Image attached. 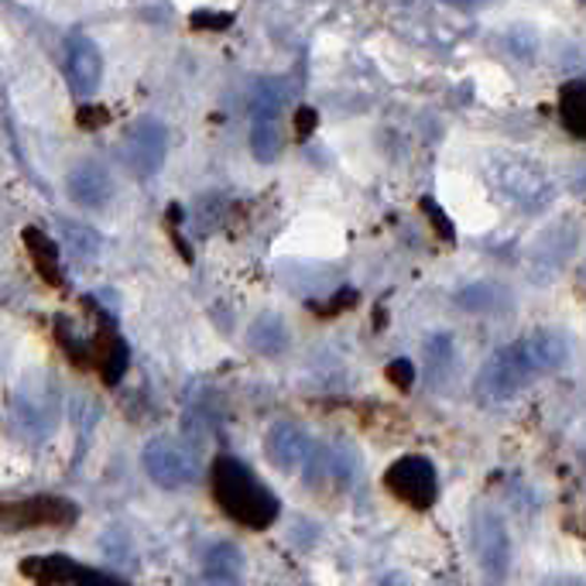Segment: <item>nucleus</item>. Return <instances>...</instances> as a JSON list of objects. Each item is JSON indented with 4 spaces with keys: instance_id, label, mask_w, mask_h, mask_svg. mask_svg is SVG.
Masks as SVG:
<instances>
[{
    "instance_id": "obj_9",
    "label": "nucleus",
    "mask_w": 586,
    "mask_h": 586,
    "mask_svg": "<svg viewBox=\"0 0 586 586\" xmlns=\"http://www.w3.org/2000/svg\"><path fill=\"white\" fill-rule=\"evenodd\" d=\"M384 484L398 501H405L412 508H428L440 493L436 467L425 456H401L398 463H391Z\"/></svg>"
},
{
    "instance_id": "obj_18",
    "label": "nucleus",
    "mask_w": 586,
    "mask_h": 586,
    "mask_svg": "<svg viewBox=\"0 0 586 586\" xmlns=\"http://www.w3.org/2000/svg\"><path fill=\"white\" fill-rule=\"evenodd\" d=\"M247 344H251L258 354L264 357H278L289 350V326L282 316L264 313L251 323V333H247Z\"/></svg>"
},
{
    "instance_id": "obj_17",
    "label": "nucleus",
    "mask_w": 586,
    "mask_h": 586,
    "mask_svg": "<svg viewBox=\"0 0 586 586\" xmlns=\"http://www.w3.org/2000/svg\"><path fill=\"white\" fill-rule=\"evenodd\" d=\"M203 576L209 583H237L243 576V555L230 542H216L203 555Z\"/></svg>"
},
{
    "instance_id": "obj_19",
    "label": "nucleus",
    "mask_w": 586,
    "mask_h": 586,
    "mask_svg": "<svg viewBox=\"0 0 586 586\" xmlns=\"http://www.w3.org/2000/svg\"><path fill=\"white\" fill-rule=\"evenodd\" d=\"M123 367H128V347L120 344V339L110 333L100 339V370H104V381H120L123 378Z\"/></svg>"
},
{
    "instance_id": "obj_14",
    "label": "nucleus",
    "mask_w": 586,
    "mask_h": 586,
    "mask_svg": "<svg viewBox=\"0 0 586 586\" xmlns=\"http://www.w3.org/2000/svg\"><path fill=\"white\" fill-rule=\"evenodd\" d=\"M521 350L529 357L535 378L555 375L560 367H566L569 360V339L560 329H532L521 336Z\"/></svg>"
},
{
    "instance_id": "obj_26",
    "label": "nucleus",
    "mask_w": 586,
    "mask_h": 586,
    "mask_svg": "<svg viewBox=\"0 0 586 586\" xmlns=\"http://www.w3.org/2000/svg\"><path fill=\"white\" fill-rule=\"evenodd\" d=\"M573 189H576L579 196H586V169H583L579 175H573Z\"/></svg>"
},
{
    "instance_id": "obj_6",
    "label": "nucleus",
    "mask_w": 586,
    "mask_h": 586,
    "mask_svg": "<svg viewBox=\"0 0 586 586\" xmlns=\"http://www.w3.org/2000/svg\"><path fill=\"white\" fill-rule=\"evenodd\" d=\"M474 552L487 579L501 583L511 573V535L498 508L480 504L474 511Z\"/></svg>"
},
{
    "instance_id": "obj_25",
    "label": "nucleus",
    "mask_w": 586,
    "mask_h": 586,
    "mask_svg": "<svg viewBox=\"0 0 586 586\" xmlns=\"http://www.w3.org/2000/svg\"><path fill=\"white\" fill-rule=\"evenodd\" d=\"M443 4H453V8H480L487 0H443Z\"/></svg>"
},
{
    "instance_id": "obj_15",
    "label": "nucleus",
    "mask_w": 586,
    "mask_h": 586,
    "mask_svg": "<svg viewBox=\"0 0 586 586\" xmlns=\"http://www.w3.org/2000/svg\"><path fill=\"white\" fill-rule=\"evenodd\" d=\"M264 449L278 470L295 474V470H302V463H305L308 449H313V443H308V436L295 422H274V428L264 440Z\"/></svg>"
},
{
    "instance_id": "obj_21",
    "label": "nucleus",
    "mask_w": 586,
    "mask_h": 586,
    "mask_svg": "<svg viewBox=\"0 0 586 586\" xmlns=\"http://www.w3.org/2000/svg\"><path fill=\"white\" fill-rule=\"evenodd\" d=\"M456 302L467 308V313H487V308L493 305V285L490 282H477L470 289H463L456 295Z\"/></svg>"
},
{
    "instance_id": "obj_20",
    "label": "nucleus",
    "mask_w": 586,
    "mask_h": 586,
    "mask_svg": "<svg viewBox=\"0 0 586 586\" xmlns=\"http://www.w3.org/2000/svg\"><path fill=\"white\" fill-rule=\"evenodd\" d=\"M329 474L344 484V487H350L354 484V477L360 474V456L350 449V446H336V449H329Z\"/></svg>"
},
{
    "instance_id": "obj_23",
    "label": "nucleus",
    "mask_w": 586,
    "mask_h": 586,
    "mask_svg": "<svg viewBox=\"0 0 586 586\" xmlns=\"http://www.w3.org/2000/svg\"><path fill=\"white\" fill-rule=\"evenodd\" d=\"M66 237H69V243H73V254H76V258H89L93 251H97V237L86 234V230H83V237H79V227H73V224H66Z\"/></svg>"
},
{
    "instance_id": "obj_22",
    "label": "nucleus",
    "mask_w": 586,
    "mask_h": 586,
    "mask_svg": "<svg viewBox=\"0 0 586 586\" xmlns=\"http://www.w3.org/2000/svg\"><path fill=\"white\" fill-rule=\"evenodd\" d=\"M24 240L31 243V251H35V264H39V271L48 278V282H58V268H52V264H48V258H52V243H48V240H45L35 227H28Z\"/></svg>"
},
{
    "instance_id": "obj_16",
    "label": "nucleus",
    "mask_w": 586,
    "mask_h": 586,
    "mask_svg": "<svg viewBox=\"0 0 586 586\" xmlns=\"http://www.w3.org/2000/svg\"><path fill=\"white\" fill-rule=\"evenodd\" d=\"M422 357H425V378L436 384V388H446V381L456 375V367H459L456 336L449 329L432 333L425 344H422Z\"/></svg>"
},
{
    "instance_id": "obj_5",
    "label": "nucleus",
    "mask_w": 586,
    "mask_h": 586,
    "mask_svg": "<svg viewBox=\"0 0 586 586\" xmlns=\"http://www.w3.org/2000/svg\"><path fill=\"white\" fill-rule=\"evenodd\" d=\"M282 86L274 79H261L251 93V151L264 165L282 154Z\"/></svg>"
},
{
    "instance_id": "obj_4",
    "label": "nucleus",
    "mask_w": 586,
    "mask_h": 586,
    "mask_svg": "<svg viewBox=\"0 0 586 586\" xmlns=\"http://www.w3.org/2000/svg\"><path fill=\"white\" fill-rule=\"evenodd\" d=\"M576 247H579V224L573 216H563V220L549 224L529 251V274L535 285H552L555 278L563 274V268L576 258Z\"/></svg>"
},
{
    "instance_id": "obj_12",
    "label": "nucleus",
    "mask_w": 586,
    "mask_h": 586,
    "mask_svg": "<svg viewBox=\"0 0 586 586\" xmlns=\"http://www.w3.org/2000/svg\"><path fill=\"white\" fill-rule=\"evenodd\" d=\"M21 573L35 583H117L113 573H100V569H86L76 566L69 555H31V560L21 563Z\"/></svg>"
},
{
    "instance_id": "obj_2",
    "label": "nucleus",
    "mask_w": 586,
    "mask_h": 586,
    "mask_svg": "<svg viewBox=\"0 0 586 586\" xmlns=\"http://www.w3.org/2000/svg\"><path fill=\"white\" fill-rule=\"evenodd\" d=\"M213 493L220 508L247 529H268L278 518V498L234 456L213 463Z\"/></svg>"
},
{
    "instance_id": "obj_27",
    "label": "nucleus",
    "mask_w": 586,
    "mask_h": 586,
    "mask_svg": "<svg viewBox=\"0 0 586 586\" xmlns=\"http://www.w3.org/2000/svg\"><path fill=\"white\" fill-rule=\"evenodd\" d=\"M579 292H586V264L579 268Z\"/></svg>"
},
{
    "instance_id": "obj_13",
    "label": "nucleus",
    "mask_w": 586,
    "mask_h": 586,
    "mask_svg": "<svg viewBox=\"0 0 586 586\" xmlns=\"http://www.w3.org/2000/svg\"><path fill=\"white\" fill-rule=\"evenodd\" d=\"M69 199L83 209H104L113 199V178L100 162H79L66 178Z\"/></svg>"
},
{
    "instance_id": "obj_10",
    "label": "nucleus",
    "mask_w": 586,
    "mask_h": 586,
    "mask_svg": "<svg viewBox=\"0 0 586 586\" xmlns=\"http://www.w3.org/2000/svg\"><path fill=\"white\" fill-rule=\"evenodd\" d=\"M76 508L62 498H31V501H8L0 504V524L8 529H35V524H73Z\"/></svg>"
},
{
    "instance_id": "obj_24",
    "label": "nucleus",
    "mask_w": 586,
    "mask_h": 586,
    "mask_svg": "<svg viewBox=\"0 0 586 586\" xmlns=\"http://www.w3.org/2000/svg\"><path fill=\"white\" fill-rule=\"evenodd\" d=\"M388 375H391V381L401 384V388H412V381H415V370H412L409 360H391Z\"/></svg>"
},
{
    "instance_id": "obj_8",
    "label": "nucleus",
    "mask_w": 586,
    "mask_h": 586,
    "mask_svg": "<svg viewBox=\"0 0 586 586\" xmlns=\"http://www.w3.org/2000/svg\"><path fill=\"white\" fill-rule=\"evenodd\" d=\"M144 470L154 484L165 487V490H182V487L199 480L196 456L175 440H151L144 446Z\"/></svg>"
},
{
    "instance_id": "obj_7",
    "label": "nucleus",
    "mask_w": 586,
    "mask_h": 586,
    "mask_svg": "<svg viewBox=\"0 0 586 586\" xmlns=\"http://www.w3.org/2000/svg\"><path fill=\"white\" fill-rule=\"evenodd\" d=\"M120 151H123V165L131 169V175L138 178L159 175V169L169 159V128L154 117H141L123 131Z\"/></svg>"
},
{
    "instance_id": "obj_28",
    "label": "nucleus",
    "mask_w": 586,
    "mask_h": 586,
    "mask_svg": "<svg viewBox=\"0 0 586 586\" xmlns=\"http://www.w3.org/2000/svg\"><path fill=\"white\" fill-rule=\"evenodd\" d=\"M583 459H586V443H583Z\"/></svg>"
},
{
    "instance_id": "obj_3",
    "label": "nucleus",
    "mask_w": 586,
    "mask_h": 586,
    "mask_svg": "<svg viewBox=\"0 0 586 586\" xmlns=\"http://www.w3.org/2000/svg\"><path fill=\"white\" fill-rule=\"evenodd\" d=\"M532 381H535V370L521 350V339H514V344L490 354V360L480 367L474 391L484 405H504V401L518 398Z\"/></svg>"
},
{
    "instance_id": "obj_1",
    "label": "nucleus",
    "mask_w": 586,
    "mask_h": 586,
    "mask_svg": "<svg viewBox=\"0 0 586 586\" xmlns=\"http://www.w3.org/2000/svg\"><path fill=\"white\" fill-rule=\"evenodd\" d=\"M484 178L504 206L539 216L555 203V182L542 162L521 151H490L484 159Z\"/></svg>"
},
{
    "instance_id": "obj_11",
    "label": "nucleus",
    "mask_w": 586,
    "mask_h": 586,
    "mask_svg": "<svg viewBox=\"0 0 586 586\" xmlns=\"http://www.w3.org/2000/svg\"><path fill=\"white\" fill-rule=\"evenodd\" d=\"M66 79L73 86V93L79 97H89V93H97L104 83V55L97 48L89 35H73L66 42Z\"/></svg>"
}]
</instances>
